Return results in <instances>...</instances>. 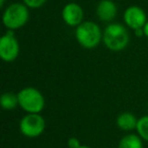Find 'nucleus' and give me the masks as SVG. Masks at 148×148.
<instances>
[{
  "instance_id": "nucleus-7",
  "label": "nucleus",
  "mask_w": 148,
  "mask_h": 148,
  "mask_svg": "<svg viewBox=\"0 0 148 148\" xmlns=\"http://www.w3.org/2000/svg\"><path fill=\"white\" fill-rule=\"evenodd\" d=\"M124 21L127 27L134 31L143 29L145 23H147L146 13L139 6H136V5L129 6L124 12Z\"/></svg>"
},
{
  "instance_id": "nucleus-10",
  "label": "nucleus",
  "mask_w": 148,
  "mask_h": 148,
  "mask_svg": "<svg viewBox=\"0 0 148 148\" xmlns=\"http://www.w3.org/2000/svg\"><path fill=\"white\" fill-rule=\"evenodd\" d=\"M138 120L133 114L125 112L118 116L117 126L123 131H132L137 127Z\"/></svg>"
},
{
  "instance_id": "nucleus-15",
  "label": "nucleus",
  "mask_w": 148,
  "mask_h": 148,
  "mask_svg": "<svg viewBox=\"0 0 148 148\" xmlns=\"http://www.w3.org/2000/svg\"><path fill=\"white\" fill-rule=\"evenodd\" d=\"M81 144L77 138L75 137H71L68 140V147L69 148H80Z\"/></svg>"
},
{
  "instance_id": "nucleus-19",
  "label": "nucleus",
  "mask_w": 148,
  "mask_h": 148,
  "mask_svg": "<svg viewBox=\"0 0 148 148\" xmlns=\"http://www.w3.org/2000/svg\"><path fill=\"white\" fill-rule=\"evenodd\" d=\"M80 148H90V147H88V146H86V145H81Z\"/></svg>"
},
{
  "instance_id": "nucleus-11",
  "label": "nucleus",
  "mask_w": 148,
  "mask_h": 148,
  "mask_svg": "<svg viewBox=\"0 0 148 148\" xmlns=\"http://www.w3.org/2000/svg\"><path fill=\"white\" fill-rule=\"evenodd\" d=\"M142 138L136 134H128L120 140L118 148H143Z\"/></svg>"
},
{
  "instance_id": "nucleus-12",
  "label": "nucleus",
  "mask_w": 148,
  "mask_h": 148,
  "mask_svg": "<svg viewBox=\"0 0 148 148\" xmlns=\"http://www.w3.org/2000/svg\"><path fill=\"white\" fill-rule=\"evenodd\" d=\"M0 103H1L2 109L6 110V111H11L18 106V97L16 93L10 92V91L4 92L1 95Z\"/></svg>"
},
{
  "instance_id": "nucleus-4",
  "label": "nucleus",
  "mask_w": 148,
  "mask_h": 148,
  "mask_svg": "<svg viewBox=\"0 0 148 148\" xmlns=\"http://www.w3.org/2000/svg\"><path fill=\"white\" fill-rule=\"evenodd\" d=\"M18 106L29 114H39L45 107V99L35 87H25L17 93Z\"/></svg>"
},
{
  "instance_id": "nucleus-2",
  "label": "nucleus",
  "mask_w": 148,
  "mask_h": 148,
  "mask_svg": "<svg viewBox=\"0 0 148 148\" xmlns=\"http://www.w3.org/2000/svg\"><path fill=\"white\" fill-rule=\"evenodd\" d=\"M75 37L81 47L84 49H93L103 40V33L97 23L93 21H83L76 27Z\"/></svg>"
},
{
  "instance_id": "nucleus-14",
  "label": "nucleus",
  "mask_w": 148,
  "mask_h": 148,
  "mask_svg": "<svg viewBox=\"0 0 148 148\" xmlns=\"http://www.w3.org/2000/svg\"><path fill=\"white\" fill-rule=\"evenodd\" d=\"M47 0H23V3L29 8H40L46 3Z\"/></svg>"
},
{
  "instance_id": "nucleus-1",
  "label": "nucleus",
  "mask_w": 148,
  "mask_h": 148,
  "mask_svg": "<svg viewBox=\"0 0 148 148\" xmlns=\"http://www.w3.org/2000/svg\"><path fill=\"white\" fill-rule=\"evenodd\" d=\"M103 41L109 50L119 52L128 46L130 36L127 29L121 23H110L103 33Z\"/></svg>"
},
{
  "instance_id": "nucleus-5",
  "label": "nucleus",
  "mask_w": 148,
  "mask_h": 148,
  "mask_svg": "<svg viewBox=\"0 0 148 148\" xmlns=\"http://www.w3.org/2000/svg\"><path fill=\"white\" fill-rule=\"evenodd\" d=\"M46 123L40 114H27L19 123V130L25 137L36 138L42 135L45 130Z\"/></svg>"
},
{
  "instance_id": "nucleus-9",
  "label": "nucleus",
  "mask_w": 148,
  "mask_h": 148,
  "mask_svg": "<svg viewBox=\"0 0 148 148\" xmlns=\"http://www.w3.org/2000/svg\"><path fill=\"white\" fill-rule=\"evenodd\" d=\"M117 5L112 0H101L97 6V17L105 23H110L113 21L117 15Z\"/></svg>"
},
{
  "instance_id": "nucleus-18",
  "label": "nucleus",
  "mask_w": 148,
  "mask_h": 148,
  "mask_svg": "<svg viewBox=\"0 0 148 148\" xmlns=\"http://www.w3.org/2000/svg\"><path fill=\"white\" fill-rule=\"evenodd\" d=\"M4 3H5V0H0V7L4 6Z\"/></svg>"
},
{
  "instance_id": "nucleus-13",
  "label": "nucleus",
  "mask_w": 148,
  "mask_h": 148,
  "mask_svg": "<svg viewBox=\"0 0 148 148\" xmlns=\"http://www.w3.org/2000/svg\"><path fill=\"white\" fill-rule=\"evenodd\" d=\"M136 130L138 132V135L142 139L148 141V116H143L140 119H138Z\"/></svg>"
},
{
  "instance_id": "nucleus-3",
  "label": "nucleus",
  "mask_w": 148,
  "mask_h": 148,
  "mask_svg": "<svg viewBox=\"0 0 148 148\" xmlns=\"http://www.w3.org/2000/svg\"><path fill=\"white\" fill-rule=\"evenodd\" d=\"M29 18V8L23 3H12L3 12L2 21L7 29L14 31L21 29Z\"/></svg>"
},
{
  "instance_id": "nucleus-16",
  "label": "nucleus",
  "mask_w": 148,
  "mask_h": 148,
  "mask_svg": "<svg viewBox=\"0 0 148 148\" xmlns=\"http://www.w3.org/2000/svg\"><path fill=\"white\" fill-rule=\"evenodd\" d=\"M135 35L137 37H142L144 36V32H143V29H136L135 31Z\"/></svg>"
},
{
  "instance_id": "nucleus-8",
  "label": "nucleus",
  "mask_w": 148,
  "mask_h": 148,
  "mask_svg": "<svg viewBox=\"0 0 148 148\" xmlns=\"http://www.w3.org/2000/svg\"><path fill=\"white\" fill-rule=\"evenodd\" d=\"M62 18L69 27H78L83 23V9L77 3H68L62 9Z\"/></svg>"
},
{
  "instance_id": "nucleus-6",
  "label": "nucleus",
  "mask_w": 148,
  "mask_h": 148,
  "mask_svg": "<svg viewBox=\"0 0 148 148\" xmlns=\"http://www.w3.org/2000/svg\"><path fill=\"white\" fill-rule=\"evenodd\" d=\"M19 44L14 32L8 29L0 39V57L5 62H12L18 57Z\"/></svg>"
},
{
  "instance_id": "nucleus-17",
  "label": "nucleus",
  "mask_w": 148,
  "mask_h": 148,
  "mask_svg": "<svg viewBox=\"0 0 148 148\" xmlns=\"http://www.w3.org/2000/svg\"><path fill=\"white\" fill-rule=\"evenodd\" d=\"M143 32H144V36H146L148 38V21L145 23V25L143 27Z\"/></svg>"
}]
</instances>
